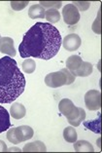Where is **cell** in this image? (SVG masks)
Listing matches in <instances>:
<instances>
[{
	"instance_id": "12",
	"label": "cell",
	"mask_w": 102,
	"mask_h": 153,
	"mask_svg": "<svg viewBox=\"0 0 102 153\" xmlns=\"http://www.w3.org/2000/svg\"><path fill=\"white\" fill-rule=\"evenodd\" d=\"M24 152H46L47 147L43 141L41 140H35L32 143H26L24 147L22 148Z\"/></svg>"
},
{
	"instance_id": "1",
	"label": "cell",
	"mask_w": 102,
	"mask_h": 153,
	"mask_svg": "<svg viewBox=\"0 0 102 153\" xmlns=\"http://www.w3.org/2000/svg\"><path fill=\"white\" fill-rule=\"evenodd\" d=\"M61 42V35L55 25L50 23H36L24 35L18 53L24 59L32 57L48 61L58 53Z\"/></svg>"
},
{
	"instance_id": "27",
	"label": "cell",
	"mask_w": 102,
	"mask_h": 153,
	"mask_svg": "<svg viewBox=\"0 0 102 153\" xmlns=\"http://www.w3.org/2000/svg\"><path fill=\"white\" fill-rule=\"evenodd\" d=\"M60 70H61V71H63L64 73H65V75H66V78H67V83H66V85L72 84L73 82L75 81V79H76V77H75L73 74L71 73L67 68H62V69H60Z\"/></svg>"
},
{
	"instance_id": "24",
	"label": "cell",
	"mask_w": 102,
	"mask_h": 153,
	"mask_svg": "<svg viewBox=\"0 0 102 153\" xmlns=\"http://www.w3.org/2000/svg\"><path fill=\"white\" fill-rule=\"evenodd\" d=\"M28 1H12L11 2V7L15 11H21L28 5Z\"/></svg>"
},
{
	"instance_id": "20",
	"label": "cell",
	"mask_w": 102,
	"mask_h": 153,
	"mask_svg": "<svg viewBox=\"0 0 102 153\" xmlns=\"http://www.w3.org/2000/svg\"><path fill=\"white\" fill-rule=\"evenodd\" d=\"M21 68L25 73H28V74L33 73L35 71V68H36V62H34L32 59H24V62L21 63Z\"/></svg>"
},
{
	"instance_id": "3",
	"label": "cell",
	"mask_w": 102,
	"mask_h": 153,
	"mask_svg": "<svg viewBox=\"0 0 102 153\" xmlns=\"http://www.w3.org/2000/svg\"><path fill=\"white\" fill-rule=\"evenodd\" d=\"M59 112L65 116L67 120H74L80 114V107L74 105L73 102L69 99H62L58 103Z\"/></svg>"
},
{
	"instance_id": "23",
	"label": "cell",
	"mask_w": 102,
	"mask_h": 153,
	"mask_svg": "<svg viewBox=\"0 0 102 153\" xmlns=\"http://www.w3.org/2000/svg\"><path fill=\"white\" fill-rule=\"evenodd\" d=\"M6 137H7V139H8V140L10 141L11 143H13V144H18V143H20V141H18V137H17L16 132H15V128L7 130Z\"/></svg>"
},
{
	"instance_id": "15",
	"label": "cell",
	"mask_w": 102,
	"mask_h": 153,
	"mask_svg": "<svg viewBox=\"0 0 102 153\" xmlns=\"http://www.w3.org/2000/svg\"><path fill=\"white\" fill-rule=\"evenodd\" d=\"M45 10L40 4H34L28 10V17L30 19H45Z\"/></svg>"
},
{
	"instance_id": "18",
	"label": "cell",
	"mask_w": 102,
	"mask_h": 153,
	"mask_svg": "<svg viewBox=\"0 0 102 153\" xmlns=\"http://www.w3.org/2000/svg\"><path fill=\"white\" fill-rule=\"evenodd\" d=\"M84 125L86 129H89L95 134H100L101 133V128H100V112H98L97 119L96 120H89V121H84Z\"/></svg>"
},
{
	"instance_id": "14",
	"label": "cell",
	"mask_w": 102,
	"mask_h": 153,
	"mask_svg": "<svg viewBox=\"0 0 102 153\" xmlns=\"http://www.w3.org/2000/svg\"><path fill=\"white\" fill-rule=\"evenodd\" d=\"M83 62V59L80 56L78 55H72L66 59V68L69 71H75L80 68L81 63Z\"/></svg>"
},
{
	"instance_id": "7",
	"label": "cell",
	"mask_w": 102,
	"mask_h": 153,
	"mask_svg": "<svg viewBox=\"0 0 102 153\" xmlns=\"http://www.w3.org/2000/svg\"><path fill=\"white\" fill-rule=\"evenodd\" d=\"M81 44H82L81 37L78 34H76V33H71V34L66 35L61 42V45L63 46L64 49L69 52L77 51L80 48Z\"/></svg>"
},
{
	"instance_id": "5",
	"label": "cell",
	"mask_w": 102,
	"mask_h": 153,
	"mask_svg": "<svg viewBox=\"0 0 102 153\" xmlns=\"http://www.w3.org/2000/svg\"><path fill=\"white\" fill-rule=\"evenodd\" d=\"M67 78L65 73L61 70L55 72H51L45 77V84L50 88H59L63 85H66Z\"/></svg>"
},
{
	"instance_id": "8",
	"label": "cell",
	"mask_w": 102,
	"mask_h": 153,
	"mask_svg": "<svg viewBox=\"0 0 102 153\" xmlns=\"http://www.w3.org/2000/svg\"><path fill=\"white\" fill-rule=\"evenodd\" d=\"M0 52L2 54H6L10 58H13L17 55L14 46V40L11 37H1V39H0Z\"/></svg>"
},
{
	"instance_id": "16",
	"label": "cell",
	"mask_w": 102,
	"mask_h": 153,
	"mask_svg": "<svg viewBox=\"0 0 102 153\" xmlns=\"http://www.w3.org/2000/svg\"><path fill=\"white\" fill-rule=\"evenodd\" d=\"M73 143H74L73 147L75 149V151H77V152H93L94 151L92 144L86 140H77Z\"/></svg>"
},
{
	"instance_id": "25",
	"label": "cell",
	"mask_w": 102,
	"mask_h": 153,
	"mask_svg": "<svg viewBox=\"0 0 102 153\" xmlns=\"http://www.w3.org/2000/svg\"><path fill=\"white\" fill-rule=\"evenodd\" d=\"M72 4L76 7L78 9V11H86L90 6V2H82V1H76V2H73Z\"/></svg>"
},
{
	"instance_id": "29",
	"label": "cell",
	"mask_w": 102,
	"mask_h": 153,
	"mask_svg": "<svg viewBox=\"0 0 102 153\" xmlns=\"http://www.w3.org/2000/svg\"><path fill=\"white\" fill-rule=\"evenodd\" d=\"M7 151H9V152H11V151H14V152H21V151H22V149H20V148H18V147H11V148H9Z\"/></svg>"
},
{
	"instance_id": "11",
	"label": "cell",
	"mask_w": 102,
	"mask_h": 153,
	"mask_svg": "<svg viewBox=\"0 0 102 153\" xmlns=\"http://www.w3.org/2000/svg\"><path fill=\"white\" fill-rule=\"evenodd\" d=\"M26 114V108L24 104L20 102H15L10 107V116H12L14 119H21L25 116Z\"/></svg>"
},
{
	"instance_id": "10",
	"label": "cell",
	"mask_w": 102,
	"mask_h": 153,
	"mask_svg": "<svg viewBox=\"0 0 102 153\" xmlns=\"http://www.w3.org/2000/svg\"><path fill=\"white\" fill-rule=\"evenodd\" d=\"M11 125L9 112L5 107L0 105V134L8 130Z\"/></svg>"
},
{
	"instance_id": "28",
	"label": "cell",
	"mask_w": 102,
	"mask_h": 153,
	"mask_svg": "<svg viewBox=\"0 0 102 153\" xmlns=\"http://www.w3.org/2000/svg\"><path fill=\"white\" fill-rule=\"evenodd\" d=\"M8 148H7V145L3 140H0V152H7Z\"/></svg>"
},
{
	"instance_id": "21",
	"label": "cell",
	"mask_w": 102,
	"mask_h": 153,
	"mask_svg": "<svg viewBox=\"0 0 102 153\" xmlns=\"http://www.w3.org/2000/svg\"><path fill=\"white\" fill-rule=\"evenodd\" d=\"M39 4L43 7L44 9H59L60 7H62V2L61 1H41Z\"/></svg>"
},
{
	"instance_id": "17",
	"label": "cell",
	"mask_w": 102,
	"mask_h": 153,
	"mask_svg": "<svg viewBox=\"0 0 102 153\" xmlns=\"http://www.w3.org/2000/svg\"><path fill=\"white\" fill-rule=\"evenodd\" d=\"M63 139L69 143H73L78 140L77 132L73 126H68L63 130Z\"/></svg>"
},
{
	"instance_id": "2",
	"label": "cell",
	"mask_w": 102,
	"mask_h": 153,
	"mask_svg": "<svg viewBox=\"0 0 102 153\" xmlns=\"http://www.w3.org/2000/svg\"><path fill=\"white\" fill-rule=\"evenodd\" d=\"M25 77L14 59L5 56L0 59V103H11L25 89Z\"/></svg>"
},
{
	"instance_id": "30",
	"label": "cell",
	"mask_w": 102,
	"mask_h": 153,
	"mask_svg": "<svg viewBox=\"0 0 102 153\" xmlns=\"http://www.w3.org/2000/svg\"><path fill=\"white\" fill-rule=\"evenodd\" d=\"M0 39H1V35H0Z\"/></svg>"
},
{
	"instance_id": "26",
	"label": "cell",
	"mask_w": 102,
	"mask_h": 153,
	"mask_svg": "<svg viewBox=\"0 0 102 153\" xmlns=\"http://www.w3.org/2000/svg\"><path fill=\"white\" fill-rule=\"evenodd\" d=\"M92 30H93V32H95L96 34H100L101 33V31H100V10L98 11L96 20L94 21L92 24Z\"/></svg>"
},
{
	"instance_id": "9",
	"label": "cell",
	"mask_w": 102,
	"mask_h": 153,
	"mask_svg": "<svg viewBox=\"0 0 102 153\" xmlns=\"http://www.w3.org/2000/svg\"><path fill=\"white\" fill-rule=\"evenodd\" d=\"M15 132H16V135L18 141L21 143H24L25 140H28L30 139H32V137L34 135V131L31 127L29 126H20L15 128Z\"/></svg>"
},
{
	"instance_id": "6",
	"label": "cell",
	"mask_w": 102,
	"mask_h": 153,
	"mask_svg": "<svg viewBox=\"0 0 102 153\" xmlns=\"http://www.w3.org/2000/svg\"><path fill=\"white\" fill-rule=\"evenodd\" d=\"M85 104L90 111L99 110L101 107V94L97 90H89L85 95Z\"/></svg>"
},
{
	"instance_id": "13",
	"label": "cell",
	"mask_w": 102,
	"mask_h": 153,
	"mask_svg": "<svg viewBox=\"0 0 102 153\" xmlns=\"http://www.w3.org/2000/svg\"><path fill=\"white\" fill-rule=\"evenodd\" d=\"M92 69H93V66L90 62H83L81 63L80 68H79L77 70H75V71H72L71 73L73 74L75 77H86V76H89L90 74L92 73Z\"/></svg>"
},
{
	"instance_id": "4",
	"label": "cell",
	"mask_w": 102,
	"mask_h": 153,
	"mask_svg": "<svg viewBox=\"0 0 102 153\" xmlns=\"http://www.w3.org/2000/svg\"><path fill=\"white\" fill-rule=\"evenodd\" d=\"M62 16L64 23L68 25H75L79 23L81 16L80 12L72 3L66 4L62 9Z\"/></svg>"
},
{
	"instance_id": "22",
	"label": "cell",
	"mask_w": 102,
	"mask_h": 153,
	"mask_svg": "<svg viewBox=\"0 0 102 153\" xmlns=\"http://www.w3.org/2000/svg\"><path fill=\"white\" fill-rule=\"evenodd\" d=\"M85 119H86V111L80 107V114H79V116L76 119H74V120H67V121L71 126L79 127V125H81L85 121Z\"/></svg>"
},
{
	"instance_id": "19",
	"label": "cell",
	"mask_w": 102,
	"mask_h": 153,
	"mask_svg": "<svg viewBox=\"0 0 102 153\" xmlns=\"http://www.w3.org/2000/svg\"><path fill=\"white\" fill-rule=\"evenodd\" d=\"M45 19L50 24L58 23L60 20V14L56 9H49L45 12Z\"/></svg>"
}]
</instances>
